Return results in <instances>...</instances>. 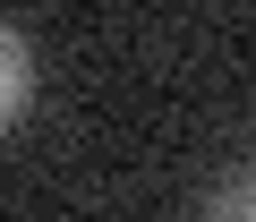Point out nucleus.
<instances>
[{
	"label": "nucleus",
	"instance_id": "obj_1",
	"mask_svg": "<svg viewBox=\"0 0 256 222\" xmlns=\"http://www.w3.org/2000/svg\"><path fill=\"white\" fill-rule=\"evenodd\" d=\"M26 94H34V52H26V34H18L9 18H0V137L18 128Z\"/></svg>",
	"mask_w": 256,
	"mask_h": 222
},
{
	"label": "nucleus",
	"instance_id": "obj_2",
	"mask_svg": "<svg viewBox=\"0 0 256 222\" xmlns=\"http://www.w3.org/2000/svg\"><path fill=\"white\" fill-rule=\"evenodd\" d=\"M205 222H256V162H248V171H230V180H222V196H214V205H205Z\"/></svg>",
	"mask_w": 256,
	"mask_h": 222
}]
</instances>
